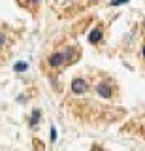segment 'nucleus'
Wrapping results in <instances>:
<instances>
[{
	"label": "nucleus",
	"instance_id": "nucleus-6",
	"mask_svg": "<svg viewBox=\"0 0 145 151\" xmlns=\"http://www.w3.org/2000/svg\"><path fill=\"white\" fill-rule=\"evenodd\" d=\"M26 70V63H17L15 64V72H25Z\"/></svg>",
	"mask_w": 145,
	"mask_h": 151
},
{
	"label": "nucleus",
	"instance_id": "nucleus-11",
	"mask_svg": "<svg viewBox=\"0 0 145 151\" xmlns=\"http://www.w3.org/2000/svg\"><path fill=\"white\" fill-rule=\"evenodd\" d=\"M141 55H143V57H145V47H143V49H141Z\"/></svg>",
	"mask_w": 145,
	"mask_h": 151
},
{
	"label": "nucleus",
	"instance_id": "nucleus-5",
	"mask_svg": "<svg viewBox=\"0 0 145 151\" xmlns=\"http://www.w3.org/2000/svg\"><path fill=\"white\" fill-rule=\"evenodd\" d=\"M40 121V110H34L32 111V117H30V127H36Z\"/></svg>",
	"mask_w": 145,
	"mask_h": 151
},
{
	"label": "nucleus",
	"instance_id": "nucleus-3",
	"mask_svg": "<svg viewBox=\"0 0 145 151\" xmlns=\"http://www.w3.org/2000/svg\"><path fill=\"white\" fill-rule=\"evenodd\" d=\"M96 94H100L102 98H109L111 94H113V89H111L107 83H98L96 85Z\"/></svg>",
	"mask_w": 145,
	"mask_h": 151
},
{
	"label": "nucleus",
	"instance_id": "nucleus-10",
	"mask_svg": "<svg viewBox=\"0 0 145 151\" xmlns=\"http://www.w3.org/2000/svg\"><path fill=\"white\" fill-rule=\"evenodd\" d=\"M2 42H4V36H2V34H0V44H2Z\"/></svg>",
	"mask_w": 145,
	"mask_h": 151
},
{
	"label": "nucleus",
	"instance_id": "nucleus-1",
	"mask_svg": "<svg viewBox=\"0 0 145 151\" xmlns=\"http://www.w3.org/2000/svg\"><path fill=\"white\" fill-rule=\"evenodd\" d=\"M87 91V83H85V79L83 78H76L72 81V93L74 94H83Z\"/></svg>",
	"mask_w": 145,
	"mask_h": 151
},
{
	"label": "nucleus",
	"instance_id": "nucleus-4",
	"mask_svg": "<svg viewBox=\"0 0 145 151\" xmlns=\"http://www.w3.org/2000/svg\"><path fill=\"white\" fill-rule=\"evenodd\" d=\"M100 40H102V28L96 27L94 30L91 32V36H89V42H91V44H98Z\"/></svg>",
	"mask_w": 145,
	"mask_h": 151
},
{
	"label": "nucleus",
	"instance_id": "nucleus-8",
	"mask_svg": "<svg viewBox=\"0 0 145 151\" xmlns=\"http://www.w3.org/2000/svg\"><path fill=\"white\" fill-rule=\"evenodd\" d=\"M128 2V0H115V2H111V6H121V4Z\"/></svg>",
	"mask_w": 145,
	"mask_h": 151
},
{
	"label": "nucleus",
	"instance_id": "nucleus-2",
	"mask_svg": "<svg viewBox=\"0 0 145 151\" xmlns=\"http://www.w3.org/2000/svg\"><path fill=\"white\" fill-rule=\"evenodd\" d=\"M64 63H66V55L64 53H53L49 57V66H53V68H60Z\"/></svg>",
	"mask_w": 145,
	"mask_h": 151
},
{
	"label": "nucleus",
	"instance_id": "nucleus-7",
	"mask_svg": "<svg viewBox=\"0 0 145 151\" xmlns=\"http://www.w3.org/2000/svg\"><path fill=\"white\" fill-rule=\"evenodd\" d=\"M55 140H57V129L51 127V142H55Z\"/></svg>",
	"mask_w": 145,
	"mask_h": 151
},
{
	"label": "nucleus",
	"instance_id": "nucleus-9",
	"mask_svg": "<svg viewBox=\"0 0 145 151\" xmlns=\"http://www.w3.org/2000/svg\"><path fill=\"white\" fill-rule=\"evenodd\" d=\"M26 2H30V4H34V2H40V0H26Z\"/></svg>",
	"mask_w": 145,
	"mask_h": 151
}]
</instances>
